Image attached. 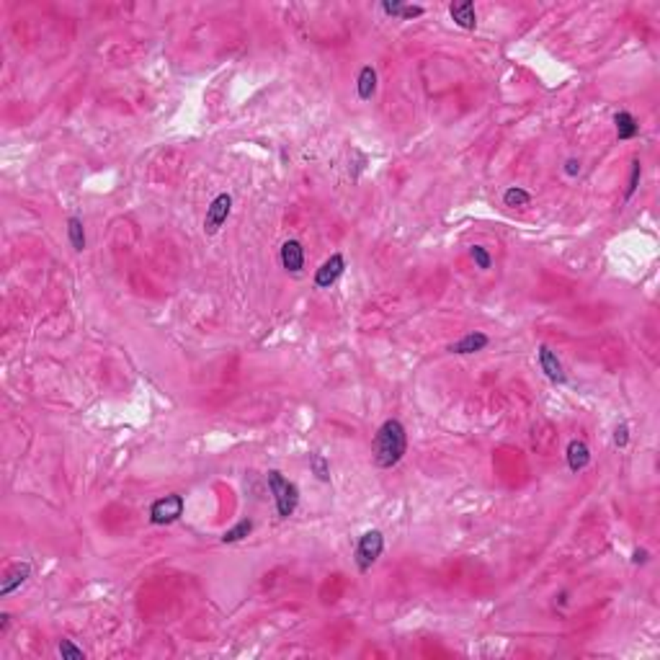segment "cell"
Instances as JSON below:
<instances>
[{
    "instance_id": "5bb4252c",
    "label": "cell",
    "mask_w": 660,
    "mask_h": 660,
    "mask_svg": "<svg viewBox=\"0 0 660 660\" xmlns=\"http://www.w3.org/2000/svg\"><path fill=\"white\" fill-rule=\"evenodd\" d=\"M356 91H358V98H361V101H369L372 95L377 93V70H374L372 65L361 67V73H358V77H356Z\"/></svg>"
},
{
    "instance_id": "ffe728a7",
    "label": "cell",
    "mask_w": 660,
    "mask_h": 660,
    "mask_svg": "<svg viewBox=\"0 0 660 660\" xmlns=\"http://www.w3.org/2000/svg\"><path fill=\"white\" fill-rule=\"evenodd\" d=\"M470 255H472V261H475V266L480 268V271H488L493 266V258H491V253L485 250L482 246H472L470 248Z\"/></svg>"
},
{
    "instance_id": "52a82bcc",
    "label": "cell",
    "mask_w": 660,
    "mask_h": 660,
    "mask_svg": "<svg viewBox=\"0 0 660 660\" xmlns=\"http://www.w3.org/2000/svg\"><path fill=\"white\" fill-rule=\"evenodd\" d=\"M539 367H542V372H544V377H547L549 382H557V385H565L567 382L562 361L557 358V354L549 349V346H539Z\"/></svg>"
},
{
    "instance_id": "6da1fadb",
    "label": "cell",
    "mask_w": 660,
    "mask_h": 660,
    "mask_svg": "<svg viewBox=\"0 0 660 660\" xmlns=\"http://www.w3.org/2000/svg\"><path fill=\"white\" fill-rule=\"evenodd\" d=\"M407 452V434L405 425L397 418H387L377 428L374 441H372V462L379 470H392Z\"/></svg>"
},
{
    "instance_id": "8fae6325",
    "label": "cell",
    "mask_w": 660,
    "mask_h": 660,
    "mask_svg": "<svg viewBox=\"0 0 660 660\" xmlns=\"http://www.w3.org/2000/svg\"><path fill=\"white\" fill-rule=\"evenodd\" d=\"M491 343V338L485 336V333H480V330H472V333H467L462 340H457V343H452L449 346V354H459V356H464V354H477V351H482L485 346Z\"/></svg>"
},
{
    "instance_id": "603a6c76",
    "label": "cell",
    "mask_w": 660,
    "mask_h": 660,
    "mask_svg": "<svg viewBox=\"0 0 660 660\" xmlns=\"http://www.w3.org/2000/svg\"><path fill=\"white\" fill-rule=\"evenodd\" d=\"M614 443H616L619 449H624V446L630 443V425H627V423H619L616 428H614Z\"/></svg>"
},
{
    "instance_id": "5b68a950",
    "label": "cell",
    "mask_w": 660,
    "mask_h": 660,
    "mask_svg": "<svg viewBox=\"0 0 660 660\" xmlns=\"http://www.w3.org/2000/svg\"><path fill=\"white\" fill-rule=\"evenodd\" d=\"M232 212V196L230 194H219V196L212 199V204L207 209V217H204V232L207 235H217L222 225L227 222Z\"/></svg>"
},
{
    "instance_id": "9a60e30c",
    "label": "cell",
    "mask_w": 660,
    "mask_h": 660,
    "mask_svg": "<svg viewBox=\"0 0 660 660\" xmlns=\"http://www.w3.org/2000/svg\"><path fill=\"white\" fill-rule=\"evenodd\" d=\"M614 124H616V140H634L637 137V132H640V124H637V119H634L630 111H619L616 116H614Z\"/></svg>"
},
{
    "instance_id": "484cf974",
    "label": "cell",
    "mask_w": 660,
    "mask_h": 660,
    "mask_svg": "<svg viewBox=\"0 0 660 660\" xmlns=\"http://www.w3.org/2000/svg\"><path fill=\"white\" fill-rule=\"evenodd\" d=\"M8 624H10V616H8V614H0V634L8 632Z\"/></svg>"
},
{
    "instance_id": "7402d4cb",
    "label": "cell",
    "mask_w": 660,
    "mask_h": 660,
    "mask_svg": "<svg viewBox=\"0 0 660 660\" xmlns=\"http://www.w3.org/2000/svg\"><path fill=\"white\" fill-rule=\"evenodd\" d=\"M640 178H642V165H640V161H634L632 173H630V183H627V191H624V199L634 196V191H637V186H640Z\"/></svg>"
},
{
    "instance_id": "ba28073f",
    "label": "cell",
    "mask_w": 660,
    "mask_h": 660,
    "mask_svg": "<svg viewBox=\"0 0 660 660\" xmlns=\"http://www.w3.org/2000/svg\"><path fill=\"white\" fill-rule=\"evenodd\" d=\"M28 578H31V565H28V562H16V565H10L6 578H3V583H0V596H3V598L10 596L16 588H21V585L26 583Z\"/></svg>"
},
{
    "instance_id": "d4e9b609",
    "label": "cell",
    "mask_w": 660,
    "mask_h": 660,
    "mask_svg": "<svg viewBox=\"0 0 660 660\" xmlns=\"http://www.w3.org/2000/svg\"><path fill=\"white\" fill-rule=\"evenodd\" d=\"M632 562L634 565H645V562H648V549H634Z\"/></svg>"
},
{
    "instance_id": "d6986e66",
    "label": "cell",
    "mask_w": 660,
    "mask_h": 660,
    "mask_svg": "<svg viewBox=\"0 0 660 660\" xmlns=\"http://www.w3.org/2000/svg\"><path fill=\"white\" fill-rule=\"evenodd\" d=\"M310 467L312 472L318 475V480L330 482V467H328V459H325L322 454H310Z\"/></svg>"
},
{
    "instance_id": "ac0fdd59",
    "label": "cell",
    "mask_w": 660,
    "mask_h": 660,
    "mask_svg": "<svg viewBox=\"0 0 660 660\" xmlns=\"http://www.w3.org/2000/svg\"><path fill=\"white\" fill-rule=\"evenodd\" d=\"M250 531H253V521L243 519V521H237L232 529H227L225 534H222V542H225V544H235V542H240V539H246Z\"/></svg>"
},
{
    "instance_id": "2e32d148",
    "label": "cell",
    "mask_w": 660,
    "mask_h": 660,
    "mask_svg": "<svg viewBox=\"0 0 660 660\" xmlns=\"http://www.w3.org/2000/svg\"><path fill=\"white\" fill-rule=\"evenodd\" d=\"M67 237H70V246L73 250H85V230H83V219L80 217H70L67 219Z\"/></svg>"
},
{
    "instance_id": "8992f818",
    "label": "cell",
    "mask_w": 660,
    "mask_h": 660,
    "mask_svg": "<svg viewBox=\"0 0 660 660\" xmlns=\"http://www.w3.org/2000/svg\"><path fill=\"white\" fill-rule=\"evenodd\" d=\"M343 271H346V258L340 253H333L328 261L315 271V286H318V289H330V286L343 276Z\"/></svg>"
},
{
    "instance_id": "3957f363",
    "label": "cell",
    "mask_w": 660,
    "mask_h": 660,
    "mask_svg": "<svg viewBox=\"0 0 660 660\" xmlns=\"http://www.w3.org/2000/svg\"><path fill=\"white\" fill-rule=\"evenodd\" d=\"M382 549H385V537L382 531L372 529L367 534H361L356 542V552H354V560H356V567L361 573H367L369 567L377 562L382 557Z\"/></svg>"
},
{
    "instance_id": "4fadbf2b",
    "label": "cell",
    "mask_w": 660,
    "mask_h": 660,
    "mask_svg": "<svg viewBox=\"0 0 660 660\" xmlns=\"http://www.w3.org/2000/svg\"><path fill=\"white\" fill-rule=\"evenodd\" d=\"M382 10H385L387 16H392V19H400V21H410V19H418V16H423L425 8L423 6H407V3H400V0H385L382 3Z\"/></svg>"
},
{
    "instance_id": "cb8c5ba5",
    "label": "cell",
    "mask_w": 660,
    "mask_h": 660,
    "mask_svg": "<svg viewBox=\"0 0 660 660\" xmlns=\"http://www.w3.org/2000/svg\"><path fill=\"white\" fill-rule=\"evenodd\" d=\"M565 173L570 176V178H576L578 173H580V161H576V158H567V161H565Z\"/></svg>"
},
{
    "instance_id": "7c38bea8",
    "label": "cell",
    "mask_w": 660,
    "mask_h": 660,
    "mask_svg": "<svg viewBox=\"0 0 660 660\" xmlns=\"http://www.w3.org/2000/svg\"><path fill=\"white\" fill-rule=\"evenodd\" d=\"M449 16L454 19L457 26L467 28V31H472V28L477 26V13H475V3H472V0L452 3V6H449Z\"/></svg>"
},
{
    "instance_id": "9c48e42d",
    "label": "cell",
    "mask_w": 660,
    "mask_h": 660,
    "mask_svg": "<svg viewBox=\"0 0 660 660\" xmlns=\"http://www.w3.org/2000/svg\"><path fill=\"white\" fill-rule=\"evenodd\" d=\"M282 266L292 274H300L304 268V248L300 240H284L282 243Z\"/></svg>"
},
{
    "instance_id": "44dd1931",
    "label": "cell",
    "mask_w": 660,
    "mask_h": 660,
    "mask_svg": "<svg viewBox=\"0 0 660 660\" xmlns=\"http://www.w3.org/2000/svg\"><path fill=\"white\" fill-rule=\"evenodd\" d=\"M57 650H59V655L67 660H83L85 652L77 648V645H73V640H59V645H57Z\"/></svg>"
},
{
    "instance_id": "277c9868",
    "label": "cell",
    "mask_w": 660,
    "mask_h": 660,
    "mask_svg": "<svg viewBox=\"0 0 660 660\" xmlns=\"http://www.w3.org/2000/svg\"><path fill=\"white\" fill-rule=\"evenodd\" d=\"M183 495L181 493H170V495H163V498L152 500L150 506V521L155 526H165V524H173L183 516Z\"/></svg>"
},
{
    "instance_id": "e0dca14e",
    "label": "cell",
    "mask_w": 660,
    "mask_h": 660,
    "mask_svg": "<svg viewBox=\"0 0 660 660\" xmlns=\"http://www.w3.org/2000/svg\"><path fill=\"white\" fill-rule=\"evenodd\" d=\"M503 204L511 209L529 207V204H531V194H529L526 189H521V186H511V189H506V194H503Z\"/></svg>"
},
{
    "instance_id": "30bf717a",
    "label": "cell",
    "mask_w": 660,
    "mask_h": 660,
    "mask_svg": "<svg viewBox=\"0 0 660 660\" xmlns=\"http://www.w3.org/2000/svg\"><path fill=\"white\" fill-rule=\"evenodd\" d=\"M567 467H570V472H583L588 464H591V449H588V443L583 441V439H573V441L567 443Z\"/></svg>"
},
{
    "instance_id": "7a4b0ae2",
    "label": "cell",
    "mask_w": 660,
    "mask_h": 660,
    "mask_svg": "<svg viewBox=\"0 0 660 660\" xmlns=\"http://www.w3.org/2000/svg\"><path fill=\"white\" fill-rule=\"evenodd\" d=\"M266 480H268V491H271V495H274L276 500V513H279L282 519H289L294 511H297V503H300L297 485H294L292 480H286L279 470H268Z\"/></svg>"
}]
</instances>
